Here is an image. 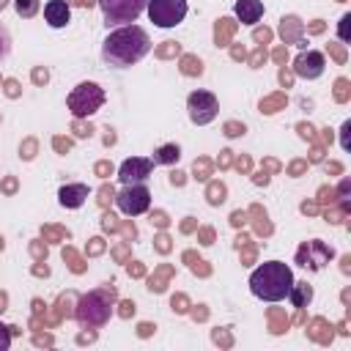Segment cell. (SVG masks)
Masks as SVG:
<instances>
[{
  "instance_id": "1",
  "label": "cell",
  "mask_w": 351,
  "mask_h": 351,
  "mask_svg": "<svg viewBox=\"0 0 351 351\" xmlns=\"http://www.w3.org/2000/svg\"><path fill=\"white\" fill-rule=\"evenodd\" d=\"M151 49V38L140 25H121L101 41V58L112 69H126L143 60Z\"/></svg>"
},
{
  "instance_id": "2",
  "label": "cell",
  "mask_w": 351,
  "mask_h": 351,
  "mask_svg": "<svg viewBox=\"0 0 351 351\" xmlns=\"http://www.w3.org/2000/svg\"><path fill=\"white\" fill-rule=\"evenodd\" d=\"M291 285L293 271L282 261H266L250 274V291L263 302H282L291 293Z\"/></svg>"
},
{
  "instance_id": "3",
  "label": "cell",
  "mask_w": 351,
  "mask_h": 351,
  "mask_svg": "<svg viewBox=\"0 0 351 351\" xmlns=\"http://www.w3.org/2000/svg\"><path fill=\"white\" fill-rule=\"evenodd\" d=\"M110 299H112V293L107 296V291H90V293H85L77 302L74 318L82 326H101L110 318Z\"/></svg>"
},
{
  "instance_id": "4",
  "label": "cell",
  "mask_w": 351,
  "mask_h": 351,
  "mask_svg": "<svg viewBox=\"0 0 351 351\" xmlns=\"http://www.w3.org/2000/svg\"><path fill=\"white\" fill-rule=\"evenodd\" d=\"M69 110L77 115V118H85V115H93L101 104H104V90L96 85V82H80L71 93H69Z\"/></svg>"
},
{
  "instance_id": "5",
  "label": "cell",
  "mask_w": 351,
  "mask_h": 351,
  "mask_svg": "<svg viewBox=\"0 0 351 351\" xmlns=\"http://www.w3.org/2000/svg\"><path fill=\"white\" fill-rule=\"evenodd\" d=\"M148 0H99V8L104 14V25H132L143 11Z\"/></svg>"
},
{
  "instance_id": "6",
  "label": "cell",
  "mask_w": 351,
  "mask_h": 351,
  "mask_svg": "<svg viewBox=\"0 0 351 351\" xmlns=\"http://www.w3.org/2000/svg\"><path fill=\"white\" fill-rule=\"evenodd\" d=\"M145 11L156 27H176L186 16V0H148Z\"/></svg>"
},
{
  "instance_id": "7",
  "label": "cell",
  "mask_w": 351,
  "mask_h": 351,
  "mask_svg": "<svg viewBox=\"0 0 351 351\" xmlns=\"http://www.w3.org/2000/svg\"><path fill=\"white\" fill-rule=\"evenodd\" d=\"M115 206L121 208V214L137 217V214L148 211V206H151V192H148L145 184H126V186L115 195Z\"/></svg>"
},
{
  "instance_id": "8",
  "label": "cell",
  "mask_w": 351,
  "mask_h": 351,
  "mask_svg": "<svg viewBox=\"0 0 351 351\" xmlns=\"http://www.w3.org/2000/svg\"><path fill=\"white\" fill-rule=\"evenodd\" d=\"M186 107H189V121L197 123V126L211 123L217 118V112H219V101L208 90H192L189 99H186Z\"/></svg>"
},
{
  "instance_id": "9",
  "label": "cell",
  "mask_w": 351,
  "mask_h": 351,
  "mask_svg": "<svg viewBox=\"0 0 351 351\" xmlns=\"http://www.w3.org/2000/svg\"><path fill=\"white\" fill-rule=\"evenodd\" d=\"M154 173V162L145 159V156H132L126 159L121 167H118V181L126 186V184H145Z\"/></svg>"
},
{
  "instance_id": "10",
  "label": "cell",
  "mask_w": 351,
  "mask_h": 351,
  "mask_svg": "<svg viewBox=\"0 0 351 351\" xmlns=\"http://www.w3.org/2000/svg\"><path fill=\"white\" fill-rule=\"evenodd\" d=\"M329 258H332V250H326L321 241L304 244V247L296 252V261H299V266H304V269H321Z\"/></svg>"
},
{
  "instance_id": "11",
  "label": "cell",
  "mask_w": 351,
  "mask_h": 351,
  "mask_svg": "<svg viewBox=\"0 0 351 351\" xmlns=\"http://www.w3.org/2000/svg\"><path fill=\"white\" fill-rule=\"evenodd\" d=\"M296 74L299 77H304V80H315V77H321L324 74V66H326V60H324V55L321 52H315V49H307V52H302L299 58H296Z\"/></svg>"
},
{
  "instance_id": "12",
  "label": "cell",
  "mask_w": 351,
  "mask_h": 351,
  "mask_svg": "<svg viewBox=\"0 0 351 351\" xmlns=\"http://www.w3.org/2000/svg\"><path fill=\"white\" fill-rule=\"evenodd\" d=\"M44 19L49 27H66L71 19V5L66 0H49L44 5Z\"/></svg>"
},
{
  "instance_id": "13",
  "label": "cell",
  "mask_w": 351,
  "mask_h": 351,
  "mask_svg": "<svg viewBox=\"0 0 351 351\" xmlns=\"http://www.w3.org/2000/svg\"><path fill=\"white\" fill-rule=\"evenodd\" d=\"M58 200H60V206H66V208H80V206L88 200V186H85V184H66V186H60Z\"/></svg>"
},
{
  "instance_id": "14",
  "label": "cell",
  "mask_w": 351,
  "mask_h": 351,
  "mask_svg": "<svg viewBox=\"0 0 351 351\" xmlns=\"http://www.w3.org/2000/svg\"><path fill=\"white\" fill-rule=\"evenodd\" d=\"M236 16L241 25H255L263 16V3L261 0H236Z\"/></svg>"
},
{
  "instance_id": "15",
  "label": "cell",
  "mask_w": 351,
  "mask_h": 351,
  "mask_svg": "<svg viewBox=\"0 0 351 351\" xmlns=\"http://www.w3.org/2000/svg\"><path fill=\"white\" fill-rule=\"evenodd\" d=\"M178 156H181V148H178L176 143H170V145L156 148V151H154V156H151V162H154V165H176V162H178Z\"/></svg>"
},
{
  "instance_id": "16",
  "label": "cell",
  "mask_w": 351,
  "mask_h": 351,
  "mask_svg": "<svg viewBox=\"0 0 351 351\" xmlns=\"http://www.w3.org/2000/svg\"><path fill=\"white\" fill-rule=\"evenodd\" d=\"M288 296H291V302H293L296 307H307L310 299H313V288H310L307 282H293Z\"/></svg>"
},
{
  "instance_id": "17",
  "label": "cell",
  "mask_w": 351,
  "mask_h": 351,
  "mask_svg": "<svg viewBox=\"0 0 351 351\" xmlns=\"http://www.w3.org/2000/svg\"><path fill=\"white\" fill-rule=\"evenodd\" d=\"M14 5H16L19 16H33L36 8H38V0H14Z\"/></svg>"
},
{
  "instance_id": "18",
  "label": "cell",
  "mask_w": 351,
  "mask_h": 351,
  "mask_svg": "<svg viewBox=\"0 0 351 351\" xmlns=\"http://www.w3.org/2000/svg\"><path fill=\"white\" fill-rule=\"evenodd\" d=\"M8 52H11V36H8V30L0 25V60H5Z\"/></svg>"
},
{
  "instance_id": "19",
  "label": "cell",
  "mask_w": 351,
  "mask_h": 351,
  "mask_svg": "<svg viewBox=\"0 0 351 351\" xmlns=\"http://www.w3.org/2000/svg\"><path fill=\"white\" fill-rule=\"evenodd\" d=\"M8 346H11V326L0 324V351H5Z\"/></svg>"
},
{
  "instance_id": "20",
  "label": "cell",
  "mask_w": 351,
  "mask_h": 351,
  "mask_svg": "<svg viewBox=\"0 0 351 351\" xmlns=\"http://www.w3.org/2000/svg\"><path fill=\"white\" fill-rule=\"evenodd\" d=\"M222 195H225V186H222V184H219V186H211V197H208V200L217 206V203H222V200H225Z\"/></svg>"
},
{
  "instance_id": "21",
  "label": "cell",
  "mask_w": 351,
  "mask_h": 351,
  "mask_svg": "<svg viewBox=\"0 0 351 351\" xmlns=\"http://www.w3.org/2000/svg\"><path fill=\"white\" fill-rule=\"evenodd\" d=\"M348 126H351V123L346 121V123H343V129H340V132H343V134H340V145H343V151H348V134H346V132H348Z\"/></svg>"
},
{
  "instance_id": "22",
  "label": "cell",
  "mask_w": 351,
  "mask_h": 351,
  "mask_svg": "<svg viewBox=\"0 0 351 351\" xmlns=\"http://www.w3.org/2000/svg\"><path fill=\"white\" fill-rule=\"evenodd\" d=\"M228 134L236 137V134H244V126H236V123H228Z\"/></svg>"
},
{
  "instance_id": "23",
  "label": "cell",
  "mask_w": 351,
  "mask_h": 351,
  "mask_svg": "<svg viewBox=\"0 0 351 351\" xmlns=\"http://www.w3.org/2000/svg\"><path fill=\"white\" fill-rule=\"evenodd\" d=\"M348 19H351V16H348V14H346V16H343V19H340V38H343V41H346V38H348V33H346V22H348Z\"/></svg>"
},
{
  "instance_id": "24",
  "label": "cell",
  "mask_w": 351,
  "mask_h": 351,
  "mask_svg": "<svg viewBox=\"0 0 351 351\" xmlns=\"http://www.w3.org/2000/svg\"><path fill=\"white\" fill-rule=\"evenodd\" d=\"M3 304H5V296H0V313H3V310H5V307H3Z\"/></svg>"
},
{
  "instance_id": "25",
  "label": "cell",
  "mask_w": 351,
  "mask_h": 351,
  "mask_svg": "<svg viewBox=\"0 0 351 351\" xmlns=\"http://www.w3.org/2000/svg\"><path fill=\"white\" fill-rule=\"evenodd\" d=\"M5 5H8V0H0V11H3V8H5Z\"/></svg>"
}]
</instances>
